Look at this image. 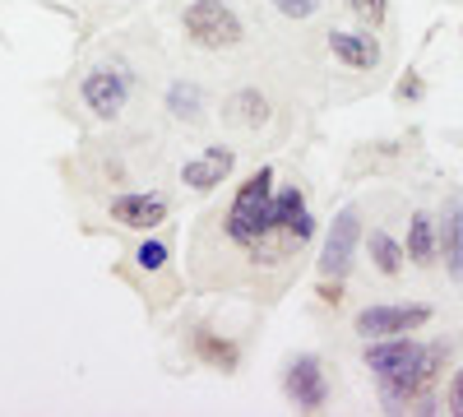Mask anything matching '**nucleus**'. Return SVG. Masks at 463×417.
I'll return each instance as SVG.
<instances>
[{"mask_svg": "<svg viewBox=\"0 0 463 417\" xmlns=\"http://www.w3.org/2000/svg\"><path fill=\"white\" fill-rule=\"evenodd\" d=\"M399 98H421V80H412V74H408V80L399 84Z\"/></svg>", "mask_w": 463, "mask_h": 417, "instance_id": "21", "label": "nucleus"}, {"mask_svg": "<svg viewBox=\"0 0 463 417\" xmlns=\"http://www.w3.org/2000/svg\"><path fill=\"white\" fill-rule=\"evenodd\" d=\"M111 218L121 227H135V232H148L167 218V200L163 195H121L111 204Z\"/></svg>", "mask_w": 463, "mask_h": 417, "instance_id": "9", "label": "nucleus"}, {"mask_svg": "<svg viewBox=\"0 0 463 417\" xmlns=\"http://www.w3.org/2000/svg\"><path fill=\"white\" fill-rule=\"evenodd\" d=\"M195 348H200V357L204 362H213V366H222V371H232V366H237V348H232L227 344V338H213V334H195Z\"/></svg>", "mask_w": 463, "mask_h": 417, "instance_id": "15", "label": "nucleus"}, {"mask_svg": "<svg viewBox=\"0 0 463 417\" xmlns=\"http://www.w3.org/2000/svg\"><path fill=\"white\" fill-rule=\"evenodd\" d=\"M274 5L288 14V19H311L320 10V0H274Z\"/></svg>", "mask_w": 463, "mask_h": 417, "instance_id": "19", "label": "nucleus"}, {"mask_svg": "<svg viewBox=\"0 0 463 417\" xmlns=\"http://www.w3.org/2000/svg\"><path fill=\"white\" fill-rule=\"evenodd\" d=\"M167 107H172V117L195 121V117H200V107H204V98H200L195 84H172V89H167Z\"/></svg>", "mask_w": 463, "mask_h": 417, "instance_id": "14", "label": "nucleus"}, {"mask_svg": "<svg viewBox=\"0 0 463 417\" xmlns=\"http://www.w3.org/2000/svg\"><path fill=\"white\" fill-rule=\"evenodd\" d=\"M329 52L353 70H375L380 65V43L371 33H329Z\"/></svg>", "mask_w": 463, "mask_h": 417, "instance_id": "10", "label": "nucleus"}, {"mask_svg": "<svg viewBox=\"0 0 463 417\" xmlns=\"http://www.w3.org/2000/svg\"><path fill=\"white\" fill-rule=\"evenodd\" d=\"M135 260H139V270H163V264H167V246L163 242H144L139 251H135Z\"/></svg>", "mask_w": 463, "mask_h": 417, "instance_id": "18", "label": "nucleus"}, {"mask_svg": "<svg viewBox=\"0 0 463 417\" xmlns=\"http://www.w3.org/2000/svg\"><path fill=\"white\" fill-rule=\"evenodd\" d=\"M347 10H353L362 24L380 28V24H384V14H390V0H347Z\"/></svg>", "mask_w": 463, "mask_h": 417, "instance_id": "17", "label": "nucleus"}, {"mask_svg": "<svg viewBox=\"0 0 463 417\" xmlns=\"http://www.w3.org/2000/svg\"><path fill=\"white\" fill-rule=\"evenodd\" d=\"M357 242H362V213L357 209H343L325 237V251H320V270L325 279H343L353 270V255H357Z\"/></svg>", "mask_w": 463, "mask_h": 417, "instance_id": "4", "label": "nucleus"}, {"mask_svg": "<svg viewBox=\"0 0 463 417\" xmlns=\"http://www.w3.org/2000/svg\"><path fill=\"white\" fill-rule=\"evenodd\" d=\"M449 412H458V417H463V371L454 375V385H449Z\"/></svg>", "mask_w": 463, "mask_h": 417, "instance_id": "20", "label": "nucleus"}, {"mask_svg": "<svg viewBox=\"0 0 463 417\" xmlns=\"http://www.w3.org/2000/svg\"><path fill=\"white\" fill-rule=\"evenodd\" d=\"M181 24H185L190 43L204 47V52H222V47L241 43V19L232 14L222 0H195V5H185Z\"/></svg>", "mask_w": 463, "mask_h": 417, "instance_id": "3", "label": "nucleus"}, {"mask_svg": "<svg viewBox=\"0 0 463 417\" xmlns=\"http://www.w3.org/2000/svg\"><path fill=\"white\" fill-rule=\"evenodd\" d=\"M126 93H130V80L121 70H93V74H84V102H89V111H98L102 121H111L116 111L126 107Z\"/></svg>", "mask_w": 463, "mask_h": 417, "instance_id": "6", "label": "nucleus"}, {"mask_svg": "<svg viewBox=\"0 0 463 417\" xmlns=\"http://www.w3.org/2000/svg\"><path fill=\"white\" fill-rule=\"evenodd\" d=\"M288 394H292V403H297L301 412L325 408L329 385H325V371H320V362H316V357H297V362L288 366Z\"/></svg>", "mask_w": 463, "mask_h": 417, "instance_id": "7", "label": "nucleus"}, {"mask_svg": "<svg viewBox=\"0 0 463 417\" xmlns=\"http://www.w3.org/2000/svg\"><path fill=\"white\" fill-rule=\"evenodd\" d=\"M232 117H237L241 126H264V117H269V107H264V98L255 93V89H246V93H237L232 98Z\"/></svg>", "mask_w": 463, "mask_h": 417, "instance_id": "16", "label": "nucleus"}, {"mask_svg": "<svg viewBox=\"0 0 463 417\" xmlns=\"http://www.w3.org/2000/svg\"><path fill=\"white\" fill-rule=\"evenodd\" d=\"M436 227H440V251H445L449 274L463 279V195L449 200V209H445V218Z\"/></svg>", "mask_w": 463, "mask_h": 417, "instance_id": "11", "label": "nucleus"}, {"mask_svg": "<svg viewBox=\"0 0 463 417\" xmlns=\"http://www.w3.org/2000/svg\"><path fill=\"white\" fill-rule=\"evenodd\" d=\"M436 255H440V227H436V218L431 213H412V223H408V260L412 264H436Z\"/></svg>", "mask_w": 463, "mask_h": 417, "instance_id": "12", "label": "nucleus"}, {"mask_svg": "<svg viewBox=\"0 0 463 417\" xmlns=\"http://www.w3.org/2000/svg\"><path fill=\"white\" fill-rule=\"evenodd\" d=\"M269 232H274V172L260 167L255 176L241 181L237 200H232L227 213V237L241 246H260Z\"/></svg>", "mask_w": 463, "mask_h": 417, "instance_id": "2", "label": "nucleus"}, {"mask_svg": "<svg viewBox=\"0 0 463 417\" xmlns=\"http://www.w3.org/2000/svg\"><path fill=\"white\" fill-rule=\"evenodd\" d=\"M232 163H237V154H232V148H222V144H213V148H204L200 158H190V163L181 167V181L190 185V191H213V185L227 181Z\"/></svg>", "mask_w": 463, "mask_h": 417, "instance_id": "8", "label": "nucleus"}, {"mask_svg": "<svg viewBox=\"0 0 463 417\" xmlns=\"http://www.w3.org/2000/svg\"><path fill=\"white\" fill-rule=\"evenodd\" d=\"M445 348H421L408 334L394 338H366V366L380 381V399L390 408H408L421 390L436 381Z\"/></svg>", "mask_w": 463, "mask_h": 417, "instance_id": "1", "label": "nucleus"}, {"mask_svg": "<svg viewBox=\"0 0 463 417\" xmlns=\"http://www.w3.org/2000/svg\"><path fill=\"white\" fill-rule=\"evenodd\" d=\"M371 260H375V270L380 274H403V246L390 237V232H371Z\"/></svg>", "mask_w": 463, "mask_h": 417, "instance_id": "13", "label": "nucleus"}, {"mask_svg": "<svg viewBox=\"0 0 463 417\" xmlns=\"http://www.w3.org/2000/svg\"><path fill=\"white\" fill-rule=\"evenodd\" d=\"M431 320L427 307H366L357 316V334L362 338H394V334H412Z\"/></svg>", "mask_w": 463, "mask_h": 417, "instance_id": "5", "label": "nucleus"}]
</instances>
